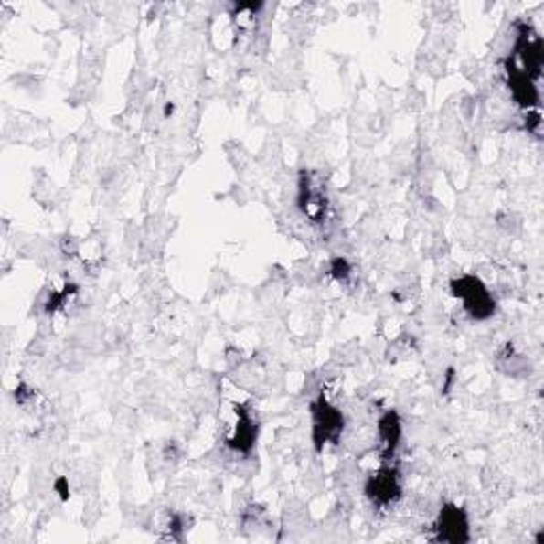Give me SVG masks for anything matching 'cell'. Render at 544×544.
Instances as JSON below:
<instances>
[{"label": "cell", "mask_w": 544, "mask_h": 544, "mask_svg": "<svg viewBox=\"0 0 544 544\" xmlns=\"http://www.w3.org/2000/svg\"><path fill=\"white\" fill-rule=\"evenodd\" d=\"M451 290H453L457 298H462L464 309L468 311L472 319L483 321L496 313V300L487 287L481 283V279L472 277V274H464V277L455 279L451 283Z\"/></svg>", "instance_id": "1"}, {"label": "cell", "mask_w": 544, "mask_h": 544, "mask_svg": "<svg viewBox=\"0 0 544 544\" xmlns=\"http://www.w3.org/2000/svg\"><path fill=\"white\" fill-rule=\"evenodd\" d=\"M313 438L321 451L325 443H338L345 428V417L336 406H332L324 396L313 402Z\"/></svg>", "instance_id": "2"}, {"label": "cell", "mask_w": 544, "mask_h": 544, "mask_svg": "<svg viewBox=\"0 0 544 544\" xmlns=\"http://www.w3.org/2000/svg\"><path fill=\"white\" fill-rule=\"evenodd\" d=\"M436 540L441 542H451V544H462L470 540V523L466 510L455 507V504H447L443 507L441 515H438L436 521Z\"/></svg>", "instance_id": "3"}, {"label": "cell", "mask_w": 544, "mask_h": 544, "mask_svg": "<svg viewBox=\"0 0 544 544\" xmlns=\"http://www.w3.org/2000/svg\"><path fill=\"white\" fill-rule=\"evenodd\" d=\"M300 208L306 218L313 219L315 224H321L327 211V198L325 187L315 175H303L300 179Z\"/></svg>", "instance_id": "4"}, {"label": "cell", "mask_w": 544, "mask_h": 544, "mask_svg": "<svg viewBox=\"0 0 544 544\" xmlns=\"http://www.w3.org/2000/svg\"><path fill=\"white\" fill-rule=\"evenodd\" d=\"M400 491H402V487H400L398 470L391 466H383L366 481V494H368L372 502L381 504V507L398 500Z\"/></svg>", "instance_id": "5"}, {"label": "cell", "mask_w": 544, "mask_h": 544, "mask_svg": "<svg viewBox=\"0 0 544 544\" xmlns=\"http://www.w3.org/2000/svg\"><path fill=\"white\" fill-rule=\"evenodd\" d=\"M507 73H508V88H510V94L515 98V102H519L521 107L526 109L539 107L540 96L534 79L528 77L521 69H517L513 60L507 62Z\"/></svg>", "instance_id": "6"}, {"label": "cell", "mask_w": 544, "mask_h": 544, "mask_svg": "<svg viewBox=\"0 0 544 544\" xmlns=\"http://www.w3.org/2000/svg\"><path fill=\"white\" fill-rule=\"evenodd\" d=\"M236 412H239V423H236L234 434L228 438V447L234 449L236 453L247 455L253 449L255 438H258V423H255L247 406H236Z\"/></svg>", "instance_id": "7"}, {"label": "cell", "mask_w": 544, "mask_h": 544, "mask_svg": "<svg viewBox=\"0 0 544 544\" xmlns=\"http://www.w3.org/2000/svg\"><path fill=\"white\" fill-rule=\"evenodd\" d=\"M379 438H381L383 444V460H389L393 451L400 444V438H402V423H400L398 412L388 411L379 421Z\"/></svg>", "instance_id": "8"}, {"label": "cell", "mask_w": 544, "mask_h": 544, "mask_svg": "<svg viewBox=\"0 0 544 544\" xmlns=\"http://www.w3.org/2000/svg\"><path fill=\"white\" fill-rule=\"evenodd\" d=\"M330 272H332V277H334V279L347 281V279L351 277V266H349V261H347L345 258H334V260H332V266H330Z\"/></svg>", "instance_id": "9"}]
</instances>
